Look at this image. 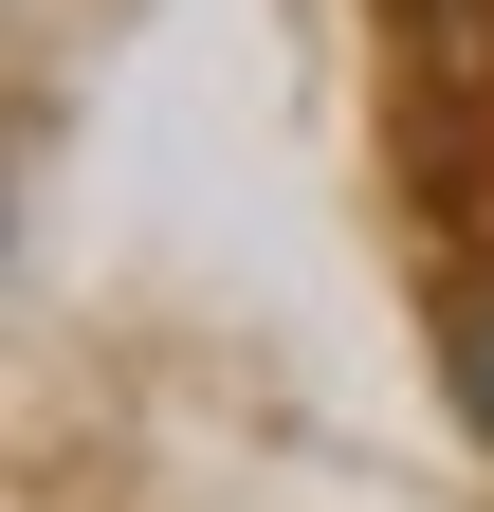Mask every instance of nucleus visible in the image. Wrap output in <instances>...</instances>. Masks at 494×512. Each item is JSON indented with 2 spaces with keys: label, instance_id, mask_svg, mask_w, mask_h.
Returning a JSON list of instances; mask_svg holds the SVG:
<instances>
[{
  "label": "nucleus",
  "instance_id": "nucleus-1",
  "mask_svg": "<svg viewBox=\"0 0 494 512\" xmlns=\"http://www.w3.org/2000/svg\"><path fill=\"white\" fill-rule=\"evenodd\" d=\"M458 384H476V421H494V311H476V330H458Z\"/></svg>",
  "mask_w": 494,
  "mask_h": 512
}]
</instances>
